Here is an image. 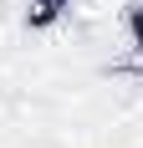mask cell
I'll list each match as a JSON object with an SVG mask.
<instances>
[{"label":"cell","instance_id":"cell-1","mask_svg":"<svg viewBox=\"0 0 143 148\" xmlns=\"http://www.w3.org/2000/svg\"><path fill=\"white\" fill-rule=\"evenodd\" d=\"M128 31H133V46L143 51V0H133V10H128Z\"/></svg>","mask_w":143,"mask_h":148}]
</instances>
